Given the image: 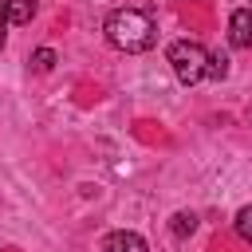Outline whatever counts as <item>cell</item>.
I'll return each instance as SVG.
<instances>
[{"label": "cell", "instance_id": "1", "mask_svg": "<svg viewBox=\"0 0 252 252\" xmlns=\"http://www.w3.org/2000/svg\"><path fill=\"white\" fill-rule=\"evenodd\" d=\"M102 32H106L110 47H118L126 55H142V51H150L158 43V24L142 8H118V12H110Z\"/></svg>", "mask_w": 252, "mask_h": 252}, {"label": "cell", "instance_id": "2", "mask_svg": "<svg viewBox=\"0 0 252 252\" xmlns=\"http://www.w3.org/2000/svg\"><path fill=\"white\" fill-rule=\"evenodd\" d=\"M165 59H169V67H173V75H177V83H181V87H193V83H201V79H205L209 51H205L197 39H173V43H169V51H165Z\"/></svg>", "mask_w": 252, "mask_h": 252}, {"label": "cell", "instance_id": "3", "mask_svg": "<svg viewBox=\"0 0 252 252\" xmlns=\"http://www.w3.org/2000/svg\"><path fill=\"white\" fill-rule=\"evenodd\" d=\"M228 43L232 47H252V8H236L228 16Z\"/></svg>", "mask_w": 252, "mask_h": 252}, {"label": "cell", "instance_id": "4", "mask_svg": "<svg viewBox=\"0 0 252 252\" xmlns=\"http://www.w3.org/2000/svg\"><path fill=\"white\" fill-rule=\"evenodd\" d=\"M102 252H150V248H146V240H142L138 232L118 228V232H110V236L102 240Z\"/></svg>", "mask_w": 252, "mask_h": 252}, {"label": "cell", "instance_id": "5", "mask_svg": "<svg viewBox=\"0 0 252 252\" xmlns=\"http://www.w3.org/2000/svg\"><path fill=\"white\" fill-rule=\"evenodd\" d=\"M4 16L8 24H28L35 16V0H4Z\"/></svg>", "mask_w": 252, "mask_h": 252}, {"label": "cell", "instance_id": "6", "mask_svg": "<svg viewBox=\"0 0 252 252\" xmlns=\"http://www.w3.org/2000/svg\"><path fill=\"white\" fill-rule=\"evenodd\" d=\"M205 75H209V79H217V83H220V79H228V55H224V51H209Z\"/></svg>", "mask_w": 252, "mask_h": 252}, {"label": "cell", "instance_id": "7", "mask_svg": "<svg viewBox=\"0 0 252 252\" xmlns=\"http://www.w3.org/2000/svg\"><path fill=\"white\" fill-rule=\"evenodd\" d=\"M193 228H197V217H193V213H173V220H169V232H173L177 240L193 236Z\"/></svg>", "mask_w": 252, "mask_h": 252}, {"label": "cell", "instance_id": "8", "mask_svg": "<svg viewBox=\"0 0 252 252\" xmlns=\"http://www.w3.org/2000/svg\"><path fill=\"white\" fill-rule=\"evenodd\" d=\"M236 232H240L244 244H252V205H244V209L236 213Z\"/></svg>", "mask_w": 252, "mask_h": 252}, {"label": "cell", "instance_id": "9", "mask_svg": "<svg viewBox=\"0 0 252 252\" xmlns=\"http://www.w3.org/2000/svg\"><path fill=\"white\" fill-rule=\"evenodd\" d=\"M32 67H35V71H51V67H55V51H51V47H39V51L32 55Z\"/></svg>", "mask_w": 252, "mask_h": 252}, {"label": "cell", "instance_id": "10", "mask_svg": "<svg viewBox=\"0 0 252 252\" xmlns=\"http://www.w3.org/2000/svg\"><path fill=\"white\" fill-rule=\"evenodd\" d=\"M0 24H8V16H4V0H0Z\"/></svg>", "mask_w": 252, "mask_h": 252}, {"label": "cell", "instance_id": "11", "mask_svg": "<svg viewBox=\"0 0 252 252\" xmlns=\"http://www.w3.org/2000/svg\"><path fill=\"white\" fill-rule=\"evenodd\" d=\"M0 47H4V24H0Z\"/></svg>", "mask_w": 252, "mask_h": 252}]
</instances>
